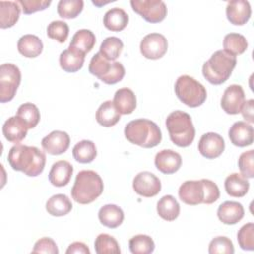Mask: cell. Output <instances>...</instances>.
<instances>
[{"label":"cell","mask_w":254,"mask_h":254,"mask_svg":"<svg viewBox=\"0 0 254 254\" xmlns=\"http://www.w3.org/2000/svg\"><path fill=\"white\" fill-rule=\"evenodd\" d=\"M8 162L13 170L28 177H37L44 171L46 154L35 146L16 144L8 153Z\"/></svg>","instance_id":"obj_1"},{"label":"cell","mask_w":254,"mask_h":254,"mask_svg":"<svg viewBox=\"0 0 254 254\" xmlns=\"http://www.w3.org/2000/svg\"><path fill=\"white\" fill-rule=\"evenodd\" d=\"M125 138L132 144L143 148H153L162 141V132L159 126L145 118L135 119L126 124Z\"/></svg>","instance_id":"obj_2"},{"label":"cell","mask_w":254,"mask_h":254,"mask_svg":"<svg viewBox=\"0 0 254 254\" xmlns=\"http://www.w3.org/2000/svg\"><path fill=\"white\" fill-rule=\"evenodd\" d=\"M236 63L235 56L224 50H217L203 64L202 74L209 83L219 85L230 77Z\"/></svg>","instance_id":"obj_3"},{"label":"cell","mask_w":254,"mask_h":254,"mask_svg":"<svg viewBox=\"0 0 254 254\" xmlns=\"http://www.w3.org/2000/svg\"><path fill=\"white\" fill-rule=\"evenodd\" d=\"M103 191L101 177L92 170H82L75 177L71 188V197L80 204H88L94 201Z\"/></svg>","instance_id":"obj_4"},{"label":"cell","mask_w":254,"mask_h":254,"mask_svg":"<svg viewBox=\"0 0 254 254\" xmlns=\"http://www.w3.org/2000/svg\"><path fill=\"white\" fill-rule=\"evenodd\" d=\"M166 127L171 141L179 147L190 146L195 136V129L189 113L176 110L171 112L166 119Z\"/></svg>","instance_id":"obj_5"},{"label":"cell","mask_w":254,"mask_h":254,"mask_svg":"<svg viewBox=\"0 0 254 254\" xmlns=\"http://www.w3.org/2000/svg\"><path fill=\"white\" fill-rule=\"evenodd\" d=\"M175 93L189 107L200 106L207 96L205 87L193 77L187 74L178 77L175 83Z\"/></svg>","instance_id":"obj_6"},{"label":"cell","mask_w":254,"mask_h":254,"mask_svg":"<svg viewBox=\"0 0 254 254\" xmlns=\"http://www.w3.org/2000/svg\"><path fill=\"white\" fill-rule=\"evenodd\" d=\"M88 71L106 84H115L121 81L125 75V68L121 63L111 62L99 52L91 58Z\"/></svg>","instance_id":"obj_7"},{"label":"cell","mask_w":254,"mask_h":254,"mask_svg":"<svg viewBox=\"0 0 254 254\" xmlns=\"http://www.w3.org/2000/svg\"><path fill=\"white\" fill-rule=\"evenodd\" d=\"M21 83V71L14 64H3L0 66V102L11 101Z\"/></svg>","instance_id":"obj_8"},{"label":"cell","mask_w":254,"mask_h":254,"mask_svg":"<svg viewBox=\"0 0 254 254\" xmlns=\"http://www.w3.org/2000/svg\"><path fill=\"white\" fill-rule=\"evenodd\" d=\"M131 7L149 23H160L167 16V6L161 0H131Z\"/></svg>","instance_id":"obj_9"},{"label":"cell","mask_w":254,"mask_h":254,"mask_svg":"<svg viewBox=\"0 0 254 254\" xmlns=\"http://www.w3.org/2000/svg\"><path fill=\"white\" fill-rule=\"evenodd\" d=\"M168 50V41L162 34L151 33L146 35L140 43L141 54L150 60L162 58Z\"/></svg>","instance_id":"obj_10"},{"label":"cell","mask_w":254,"mask_h":254,"mask_svg":"<svg viewBox=\"0 0 254 254\" xmlns=\"http://www.w3.org/2000/svg\"><path fill=\"white\" fill-rule=\"evenodd\" d=\"M161 181L151 172H140L133 180V190L144 197H153L161 191Z\"/></svg>","instance_id":"obj_11"},{"label":"cell","mask_w":254,"mask_h":254,"mask_svg":"<svg viewBox=\"0 0 254 254\" xmlns=\"http://www.w3.org/2000/svg\"><path fill=\"white\" fill-rule=\"evenodd\" d=\"M180 199L189 205H197L204 203L205 187L201 180L199 181H186L179 188Z\"/></svg>","instance_id":"obj_12"},{"label":"cell","mask_w":254,"mask_h":254,"mask_svg":"<svg viewBox=\"0 0 254 254\" xmlns=\"http://www.w3.org/2000/svg\"><path fill=\"white\" fill-rule=\"evenodd\" d=\"M244 101L245 94L242 86L231 84L224 90L220 100V106L227 114L235 115L241 111Z\"/></svg>","instance_id":"obj_13"},{"label":"cell","mask_w":254,"mask_h":254,"mask_svg":"<svg viewBox=\"0 0 254 254\" xmlns=\"http://www.w3.org/2000/svg\"><path fill=\"white\" fill-rule=\"evenodd\" d=\"M225 148L223 138L214 132L203 134L198 141V151L206 159H215L219 157Z\"/></svg>","instance_id":"obj_14"},{"label":"cell","mask_w":254,"mask_h":254,"mask_svg":"<svg viewBox=\"0 0 254 254\" xmlns=\"http://www.w3.org/2000/svg\"><path fill=\"white\" fill-rule=\"evenodd\" d=\"M42 148L51 155H61L64 153L70 144L69 135L61 130L52 131L42 139Z\"/></svg>","instance_id":"obj_15"},{"label":"cell","mask_w":254,"mask_h":254,"mask_svg":"<svg viewBox=\"0 0 254 254\" xmlns=\"http://www.w3.org/2000/svg\"><path fill=\"white\" fill-rule=\"evenodd\" d=\"M225 12L227 20L235 26L246 24L251 17L250 4L245 0H231L227 2Z\"/></svg>","instance_id":"obj_16"},{"label":"cell","mask_w":254,"mask_h":254,"mask_svg":"<svg viewBox=\"0 0 254 254\" xmlns=\"http://www.w3.org/2000/svg\"><path fill=\"white\" fill-rule=\"evenodd\" d=\"M155 166L163 174H174L182 166V157L174 150H161L155 156Z\"/></svg>","instance_id":"obj_17"},{"label":"cell","mask_w":254,"mask_h":254,"mask_svg":"<svg viewBox=\"0 0 254 254\" xmlns=\"http://www.w3.org/2000/svg\"><path fill=\"white\" fill-rule=\"evenodd\" d=\"M228 137L234 146H250L254 140V130L253 127L245 121H237L229 128Z\"/></svg>","instance_id":"obj_18"},{"label":"cell","mask_w":254,"mask_h":254,"mask_svg":"<svg viewBox=\"0 0 254 254\" xmlns=\"http://www.w3.org/2000/svg\"><path fill=\"white\" fill-rule=\"evenodd\" d=\"M27 124L17 115L8 118L2 127V132L6 140L11 143L19 144L25 139L28 132Z\"/></svg>","instance_id":"obj_19"},{"label":"cell","mask_w":254,"mask_h":254,"mask_svg":"<svg viewBox=\"0 0 254 254\" xmlns=\"http://www.w3.org/2000/svg\"><path fill=\"white\" fill-rule=\"evenodd\" d=\"M244 216L243 205L238 201L226 200L217 208V217L224 224H236Z\"/></svg>","instance_id":"obj_20"},{"label":"cell","mask_w":254,"mask_h":254,"mask_svg":"<svg viewBox=\"0 0 254 254\" xmlns=\"http://www.w3.org/2000/svg\"><path fill=\"white\" fill-rule=\"evenodd\" d=\"M72 173V165L65 160H60L53 164L49 173V181L53 186L61 188L69 183Z\"/></svg>","instance_id":"obj_21"},{"label":"cell","mask_w":254,"mask_h":254,"mask_svg":"<svg viewBox=\"0 0 254 254\" xmlns=\"http://www.w3.org/2000/svg\"><path fill=\"white\" fill-rule=\"evenodd\" d=\"M85 59V54L79 50L68 47L64 50L60 55V65L66 72H76L82 66Z\"/></svg>","instance_id":"obj_22"},{"label":"cell","mask_w":254,"mask_h":254,"mask_svg":"<svg viewBox=\"0 0 254 254\" xmlns=\"http://www.w3.org/2000/svg\"><path fill=\"white\" fill-rule=\"evenodd\" d=\"M113 104L120 114H131L137 105L136 95L128 87H123L116 90L113 97Z\"/></svg>","instance_id":"obj_23"},{"label":"cell","mask_w":254,"mask_h":254,"mask_svg":"<svg viewBox=\"0 0 254 254\" xmlns=\"http://www.w3.org/2000/svg\"><path fill=\"white\" fill-rule=\"evenodd\" d=\"M98 219L102 225L116 228L123 222L124 212L116 204H105L98 211Z\"/></svg>","instance_id":"obj_24"},{"label":"cell","mask_w":254,"mask_h":254,"mask_svg":"<svg viewBox=\"0 0 254 254\" xmlns=\"http://www.w3.org/2000/svg\"><path fill=\"white\" fill-rule=\"evenodd\" d=\"M129 22L128 14L121 8L115 7L108 10L103 17L104 27L112 32H120L126 28Z\"/></svg>","instance_id":"obj_25"},{"label":"cell","mask_w":254,"mask_h":254,"mask_svg":"<svg viewBox=\"0 0 254 254\" xmlns=\"http://www.w3.org/2000/svg\"><path fill=\"white\" fill-rule=\"evenodd\" d=\"M248 180L238 173L228 175L224 181V189L228 195L233 197L244 196L249 190Z\"/></svg>","instance_id":"obj_26"},{"label":"cell","mask_w":254,"mask_h":254,"mask_svg":"<svg viewBox=\"0 0 254 254\" xmlns=\"http://www.w3.org/2000/svg\"><path fill=\"white\" fill-rule=\"evenodd\" d=\"M20 5L14 1H0V28L13 27L20 17Z\"/></svg>","instance_id":"obj_27"},{"label":"cell","mask_w":254,"mask_h":254,"mask_svg":"<svg viewBox=\"0 0 254 254\" xmlns=\"http://www.w3.org/2000/svg\"><path fill=\"white\" fill-rule=\"evenodd\" d=\"M17 48L22 56L26 58H36L43 52V42L39 37L27 34L19 39Z\"/></svg>","instance_id":"obj_28"},{"label":"cell","mask_w":254,"mask_h":254,"mask_svg":"<svg viewBox=\"0 0 254 254\" xmlns=\"http://www.w3.org/2000/svg\"><path fill=\"white\" fill-rule=\"evenodd\" d=\"M120 113L115 108L113 101L106 100L98 107L95 118L98 124L103 127H112L120 120Z\"/></svg>","instance_id":"obj_29"},{"label":"cell","mask_w":254,"mask_h":254,"mask_svg":"<svg viewBox=\"0 0 254 254\" xmlns=\"http://www.w3.org/2000/svg\"><path fill=\"white\" fill-rule=\"evenodd\" d=\"M72 209V203L67 195L58 193L51 196L46 202V210L53 216H64Z\"/></svg>","instance_id":"obj_30"},{"label":"cell","mask_w":254,"mask_h":254,"mask_svg":"<svg viewBox=\"0 0 254 254\" xmlns=\"http://www.w3.org/2000/svg\"><path fill=\"white\" fill-rule=\"evenodd\" d=\"M157 212L164 220L173 221L180 214V204L173 195H164L157 202Z\"/></svg>","instance_id":"obj_31"},{"label":"cell","mask_w":254,"mask_h":254,"mask_svg":"<svg viewBox=\"0 0 254 254\" xmlns=\"http://www.w3.org/2000/svg\"><path fill=\"white\" fill-rule=\"evenodd\" d=\"M97 155L95 144L89 140H82L76 143L72 149V156L76 162L81 164L91 163Z\"/></svg>","instance_id":"obj_32"},{"label":"cell","mask_w":254,"mask_h":254,"mask_svg":"<svg viewBox=\"0 0 254 254\" xmlns=\"http://www.w3.org/2000/svg\"><path fill=\"white\" fill-rule=\"evenodd\" d=\"M95 42H96L95 35L90 30L81 29V30H78L72 36L69 46L79 50L83 54H86L92 50V48L95 45Z\"/></svg>","instance_id":"obj_33"},{"label":"cell","mask_w":254,"mask_h":254,"mask_svg":"<svg viewBox=\"0 0 254 254\" xmlns=\"http://www.w3.org/2000/svg\"><path fill=\"white\" fill-rule=\"evenodd\" d=\"M248 47V42L246 38L237 33L227 34L223 39V48L224 51L229 53L230 55L237 56L243 54Z\"/></svg>","instance_id":"obj_34"},{"label":"cell","mask_w":254,"mask_h":254,"mask_svg":"<svg viewBox=\"0 0 254 254\" xmlns=\"http://www.w3.org/2000/svg\"><path fill=\"white\" fill-rule=\"evenodd\" d=\"M129 249L133 254H150L155 249V243L151 236L137 234L129 240Z\"/></svg>","instance_id":"obj_35"},{"label":"cell","mask_w":254,"mask_h":254,"mask_svg":"<svg viewBox=\"0 0 254 254\" xmlns=\"http://www.w3.org/2000/svg\"><path fill=\"white\" fill-rule=\"evenodd\" d=\"M16 115L20 117L27 124L29 129L35 128L38 125L41 118L38 107L31 102H26L21 104L17 110Z\"/></svg>","instance_id":"obj_36"},{"label":"cell","mask_w":254,"mask_h":254,"mask_svg":"<svg viewBox=\"0 0 254 254\" xmlns=\"http://www.w3.org/2000/svg\"><path fill=\"white\" fill-rule=\"evenodd\" d=\"M82 0H61L58 3L57 11L61 18L74 19L83 9Z\"/></svg>","instance_id":"obj_37"},{"label":"cell","mask_w":254,"mask_h":254,"mask_svg":"<svg viewBox=\"0 0 254 254\" xmlns=\"http://www.w3.org/2000/svg\"><path fill=\"white\" fill-rule=\"evenodd\" d=\"M123 50V42L117 37H107L100 45L99 53L107 60H116Z\"/></svg>","instance_id":"obj_38"},{"label":"cell","mask_w":254,"mask_h":254,"mask_svg":"<svg viewBox=\"0 0 254 254\" xmlns=\"http://www.w3.org/2000/svg\"><path fill=\"white\" fill-rule=\"evenodd\" d=\"M94 248L97 254H120L121 252L117 240L107 233H101L95 238Z\"/></svg>","instance_id":"obj_39"},{"label":"cell","mask_w":254,"mask_h":254,"mask_svg":"<svg viewBox=\"0 0 254 254\" xmlns=\"http://www.w3.org/2000/svg\"><path fill=\"white\" fill-rule=\"evenodd\" d=\"M237 241L241 249L247 251L254 250V224L252 222L241 226L237 232Z\"/></svg>","instance_id":"obj_40"},{"label":"cell","mask_w":254,"mask_h":254,"mask_svg":"<svg viewBox=\"0 0 254 254\" xmlns=\"http://www.w3.org/2000/svg\"><path fill=\"white\" fill-rule=\"evenodd\" d=\"M69 28L64 21H53L47 28V35L50 39L56 40L59 43H64L68 37Z\"/></svg>","instance_id":"obj_41"},{"label":"cell","mask_w":254,"mask_h":254,"mask_svg":"<svg viewBox=\"0 0 254 254\" xmlns=\"http://www.w3.org/2000/svg\"><path fill=\"white\" fill-rule=\"evenodd\" d=\"M208 252L210 254H233L234 246L232 241L226 236L214 237L208 245Z\"/></svg>","instance_id":"obj_42"},{"label":"cell","mask_w":254,"mask_h":254,"mask_svg":"<svg viewBox=\"0 0 254 254\" xmlns=\"http://www.w3.org/2000/svg\"><path fill=\"white\" fill-rule=\"evenodd\" d=\"M253 160H254V151L249 150L243 152L238 159V167L242 176L246 179H252L254 177L253 171Z\"/></svg>","instance_id":"obj_43"},{"label":"cell","mask_w":254,"mask_h":254,"mask_svg":"<svg viewBox=\"0 0 254 254\" xmlns=\"http://www.w3.org/2000/svg\"><path fill=\"white\" fill-rule=\"evenodd\" d=\"M17 3L22 8L23 13L29 15L47 9L52 2L50 0H18Z\"/></svg>","instance_id":"obj_44"},{"label":"cell","mask_w":254,"mask_h":254,"mask_svg":"<svg viewBox=\"0 0 254 254\" xmlns=\"http://www.w3.org/2000/svg\"><path fill=\"white\" fill-rule=\"evenodd\" d=\"M32 253H48V254H58L59 249L56 242L50 237L40 238L34 245Z\"/></svg>","instance_id":"obj_45"},{"label":"cell","mask_w":254,"mask_h":254,"mask_svg":"<svg viewBox=\"0 0 254 254\" xmlns=\"http://www.w3.org/2000/svg\"><path fill=\"white\" fill-rule=\"evenodd\" d=\"M205 187V199H204V204H211L215 202L220 195L219 189L215 183H213L210 180L207 179H202Z\"/></svg>","instance_id":"obj_46"},{"label":"cell","mask_w":254,"mask_h":254,"mask_svg":"<svg viewBox=\"0 0 254 254\" xmlns=\"http://www.w3.org/2000/svg\"><path fill=\"white\" fill-rule=\"evenodd\" d=\"M65 253L66 254H73V253L74 254H90V250L87 247V245L84 244L83 242L75 241L69 244Z\"/></svg>","instance_id":"obj_47"},{"label":"cell","mask_w":254,"mask_h":254,"mask_svg":"<svg viewBox=\"0 0 254 254\" xmlns=\"http://www.w3.org/2000/svg\"><path fill=\"white\" fill-rule=\"evenodd\" d=\"M254 100L253 99H249V100H246L244 101V104L241 108V113H242V116L243 118L250 122V123H253L254 122V118H253V111H254Z\"/></svg>","instance_id":"obj_48"}]
</instances>
